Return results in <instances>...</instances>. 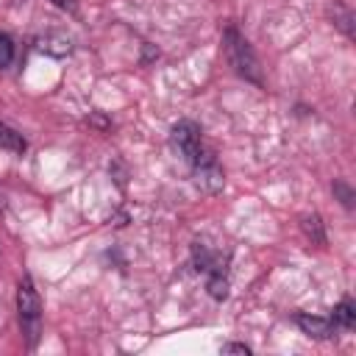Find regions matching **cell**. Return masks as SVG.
I'll return each mask as SVG.
<instances>
[{"label":"cell","instance_id":"8992f818","mask_svg":"<svg viewBox=\"0 0 356 356\" xmlns=\"http://www.w3.org/2000/svg\"><path fill=\"white\" fill-rule=\"evenodd\" d=\"M331 17H334V25L348 36V39H353V11L345 6V3H334L331 6Z\"/></svg>","mask_w":356,"mask_h":356},{"label":"cell","instance_id":"4fadbf2b","mask_svg":"<svg viewBox=\"0 0 356 356\" xmlns=\"http://www.w3.org/2000/svg\"><path fill=\"white\" fill-rule=\"evenodd\" d=\"M53 6H58V8H64V11H75L78 8V0H50Z\"/></svg>","mask_w":356,"mask_h":356},{"label":"cell","instance_id":"277c9868","mask_svg":"<svg viewBox=\"0 0 356 356\" xmlns=\"http://www.w3.org/2000/svg\"><path fill=\"white\" fill-rule=\"evenodd\" d=\"M295 323L300 325V331L303 334H309V337H314V339H331L334 337V331H337V325L331 323V317H314V314H295Z\"/></svg>","mask_w":356,"mask_h":356},{"label":"cell","instance_id":"7c38bea8","mask_svg":"<svg viewBox=\"0 0 356 356\" xmlns=\"http://www.w3.org/2000/svg\"><path fill=\"white\" fill-rule=\"evenodd\" d=\"M222 350L225 353H250V348L242 345V342H228V345H222Z\"/></svg>","mask_w":356,"mask_h":356},{"label":"cell","instance_id":"ba28073f","mask_svg":"<svg viewBox=\"0 0 356 356\" xmlns=\"http://www.w3.org/2000/svg\"><path fill=\"white\" fill-rule=\"evenodd\" d=\"M209 295L214 298V300H222L225 295H228V278H225V270H214V273H209Z\"/></svg>","mask_w":356,"mask_h":356},{"label":"cell","instance_id":"3957f363","mask_svg":"<svg viewBox=\"0 0 356 356\" xmlns=\"http://www.w3.org/2000/svg\"><path fill=\"white\" fill-rule=\"evenodd\" d=\"M172 142H175V147L184 153V159L192 164V170H200V167L214 164V156L203 147L200 128H197L192 120H181V122L172 125Z\"/></svg>","mask_w":356,"mask_h":356},{"label":"cell","instance_id":"30bf717a","mask_svg":"<svg viewBox=\"0 0 356 356\" xmlns=\"http://www.w3.org/2000/svg\"><path fill=\"white\" fill-rule=\"evenodd\" d=\"M11 58H14V42H11L8 33L0 31V67H8Z\"/></svg>","mask_w":356,"mask_h":356},{"label":"cell","instance_id":"8fae6325","mask_svg":"<svg viewBox=\"0 0 356 356\" xmlns=\"http://www.w3.org/2000/svg\"><path fill=\"white\" fill-rule=\"evenodd\" d=\"M334 195L342 200V206H345V209H350V206H353V189H350L345 181H334Z\"/></svg>","mask_w":356,"mask_h":356},{"label":"cell","instance_id":"7a4b0ae2","mask_svg":"<svg viewBox=\"0 0 356 356\" xmlns=\"http://www.w3.org/2000/svg\"><path fill=\"white\" fill-rule=\"evenodd\" d=\"M17 312H19V328H22L25 345L28 348H36L39 334H42V303H39V295H36V286H33L31 275H22L19 278V286H17Z\"/></svg>","mask_w":356,"mask_h":356},{"label":"cell","instance_id":"52a82bcc","mask_svg":"<svg viewBox=\"0 0 356 356\" xmlns=\"http://www.w3.org/2000/svg\"><path fill=\"white\" fill-rule=\"evenodd\" d=\"M0 147L3 150H11V153H25V139H22V134L19 131H14L11 125H6V122H0Z\"/></svg>","mask_w":356,"mask_h":356},{"label":"cell","instance_id":"6da1fadb","mask_svg":"<svg viewBox=\"0 0 356 356\" xmlns=\"http://www.w3.org/2000/svg\"><path fill=\"white\" fill-rule=\"evenodd\" d=\"M222 47H225V58H228V64L234 67V72H236L239 78H245V81H250V83H256V86L264 83V78H261V67H259V58H256L250 42H248L234 25L225 28V33H222Z\"/></svg>","mask_w":356,"mask_h":356},{"label":"cell","instance_id":"5b68a950","mask_svg":"<svg viewBox=\"0 0 356 356\" xmlns=\"http://www.w3.org/2000/svg\"><path fill=\"white\" fill-rule=\"evenodd\" d=\"M331 323H334L337 328H353V323H356V306H353L350 298H342V300L337 303V309H334V314H331Z\"/></svg>","mask_w":356,"mask_h":356},{"label":"cell","instance_id":"9c48e42d","mask_svg":"<svg viewBox=\"0 0 356 356\" xmlns=\"http://www.w3.org/2000/svg\"><path fill=\"white\" fill-rule=\"evenodd\" d=\"M303 231H306V236H309L314 245H325L323 222H320V217H317V214H312V217H306V220H303Z\"/></svg>","mask_w":356,"mask_h":356}]
</instances>
